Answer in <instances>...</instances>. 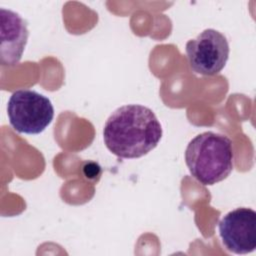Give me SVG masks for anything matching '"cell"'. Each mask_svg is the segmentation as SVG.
Masks as SVG:
<instances>
[{
    "label": "cell",
    "instance_id": "6",
    "mask_svg": "<svg viewBox=\"0 0 256 256\" xmlns=\"http://www.w3.org/2000/svg\"><path fill=\"white\" fill-rule=\"evenodd\" d=\"M0 62L3 66H14L21 60L28 41L27 21L17 12L3 7L0 9Z\"/></svg>",
    "mask_w": 256,
    "mask_h": 256
},
{
    "label": "cell",
    "instance_id": "4",
    "mask_svg": "<svg viewBox=\"0 0 256 256\" xmlns=\"http://www.w3.org/2000/svg\"><path fill=\"white\" fill-rule=\"evenodd\" d=\"M230 53L228 40L218 30L209 28L186 43L190 68L197 74L214 76L225 67Z\"/></svg>",
    "mask_w": 256,
    "mask_h": 256
},
{
    "label": "cell",
    "instance_id": "5",
    "mask_svg": "<svg viewBox=\"0 0 256 256\" xmlns=\"http://www.w3.org/2000/svg\"><path fill=\"white\" fill-rule=\"evenodd\" d=\"M219 235L227 250L248 254L256 248V212L247 207L228 212L218 224Z\"/></svg>",
    "mask_w": 256,
    "mask_h": 256
},
{
    "label": "cell",
    "instance_id": "1",
    "mask_svg": "<svg viewBox=\"0 0 256 256\" xmlns=\"http://www.w3.org/2000/svg\"><path fill=\"white\" fill-rule=\"evenodd\" d=\"M163 130L155 113L140 104L117 108L106 120L103 139L110 152L120 158H139L160 142Z\"/></svg>",
    "mask_w": 256,
    "mask_h": 256
},
{
    "label": "cell",
    "instance_id": "2",
    "mask_svg": "<svg viewBox=\"0 0 256 256\" xmlns=\"http://www.w3.org/2000/svg\"><path fill=\"white\" fill-rule=\"evenodd\" d=\"M185 162L191 175L202 185H214L233 170L232 141L225 135L206 131L195 136L185 150Z\"/></svg>",
    "mask_w": 256,
    "mask_h": 256
},
{
    "label": "cell",
    "instance_id": "3",
    "mask_svg": "<svg viewBox=\"0 0 256 256\" xmlns=\"http://www.w3.org/2000/svg\"><path fill=\"white\" fill-rule=\"evenodd\" d=\"M7 115L15 131L23 134L43 132L54 118V107L45 95L30 89L12 93L7 104Z\"/></svg>",
    "mask_w": 256,
    "mask_h": 256
}]
</instances>
